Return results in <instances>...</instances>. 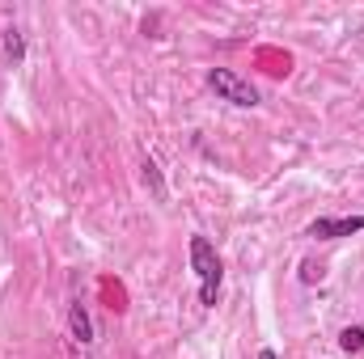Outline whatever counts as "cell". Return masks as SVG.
Segmentation results:
<instances>
[{
  "instance_id": "obj_8",
  "label": "cell",
  "mask_w": 364,
  "mask_h": 359,
  "mask_svg": "<svg viewBox=\"0 0 364 359\" xmlns=\"http://www.w3.org/2000/svg\"><path fill=\"white\" fill-rule=\"evenodd\" d=\"M322 275H326L322 263H314V258H305V263H301V283H322Z\"/></svg>"
},
{
  "instance_id": "obj_6",
  "label": "cell",
  "mask_w": 364,
  "mask_h": 359,
  "mask_svg": "<svg viewBox=\"0 0 364 359\" xmlns=\"http://www.w3.org/2000/svg\"><path fill=\"white\" fill-rule=\"evenodd\" d=\"M140 178H144V186L153 190V199H166V178H161V165H157L153 157L140 161Z\"/></svg>"
},
{
  "instance_id": "obj_5",
  "label": "cell",
  "mask_w": 364,
  "mask_h": 359,
  "mask_svg": "<svg viewBox=\"0 0 364 359\" xmlns=\"http://www.w3.org/2000/svg\"><path fill=\"white\" fill-rule=\"evenodd\" d=\"M0 51H4V64H9V68H21V64H26V34H21L17 26H9V30L0 34Z\"/></svg>"
},
{
  "instance_id": "obj_2",
  "label": "cell",
  "mask_w": 364,
  "mask_h": 359,
  "mask_svg": "<svg viewBox=\"0 0 364 359\" xmlns=\"http://www.w3.org/2000/svg\"><path fill=\"white\" fill-rule=\"evenodd\" d=\"M208 89L216 93L220 101H233V106H246V110L259 106V89L246 77H237L233 68H208Z\"/></svg>"
},
{
  "instance_id": "obj_1",
  "label": "cell",
  "mask_w": 364,
  "mask_h": 359,
  "mask_svg": "<svg viewBox=\"0 0 364 359\" xmlns=\"http://www.w3.org/2000/svg\"><path fill=\"white\" fill-rule=\"evenodd\" d=\"M191 267L199 275V304H216V296H220V279H225V263H220V254H216V245L208 241V237H191Z\"/></svg>"
},
{
  "instance_id": "obj_9",
  "label": "cell",
  "mask_w": 364,
  "mask_h": 359,
  "mask_svg": "<svg viewBox=\"0 0 364 359\" xmlns=\"http://www.w3.org/2000/svg\"><path fill=\"white\" fill-rule=\"evenodd\" d=\"M259 359H279V355H275L272 347H267V351H259Z\"/></svg>"
},
{
  "instance_id": "obj_7",
  "label": "cell",
  "mask_w": 364,
  "mask_h": 359,
  "mask_svg": "<svg viewBox=\"0 0 364 359\" xmlns=\"http://www.w3.org/2000/svg\"><path fill=\"white\" fill-rule=\"evenodd\" d=\"M339 347H343L348 355H360L364 351V326H343V330H339Z\"/></svg>"
},
{
  "instance_id": "obj_4",
  "label": "cell",
  "mask_w": 364,
  "mask_h": 359,
  "mask_svg": "<svg viewBox=\"0 0 364 359\" xmlns=\"http://www.w3.org/2000/svg\"><path fill=\"white\" fill-rule=\"evenodd\" d=\"M68 334H73V343H81V347H90V343H93L90 309H85L81 300H73V304H68Z\"/></svg>"
},
{
  "instance_id": "obj_3",
  "label": "cell",
  "mask_w": 364,
  "mask_h": 359,
  "mask_svg": "<svg viewBox=\"0 0 364 359\" xmlns=\"http://www.w3.org/2000/svg\"><path fill=\"white\" fill-rule=\"evenodd\" d=\"M305 233H309L314 241H339V237L364 233V211H360V216H318Z\"/></svg>"
}]
</instances>
